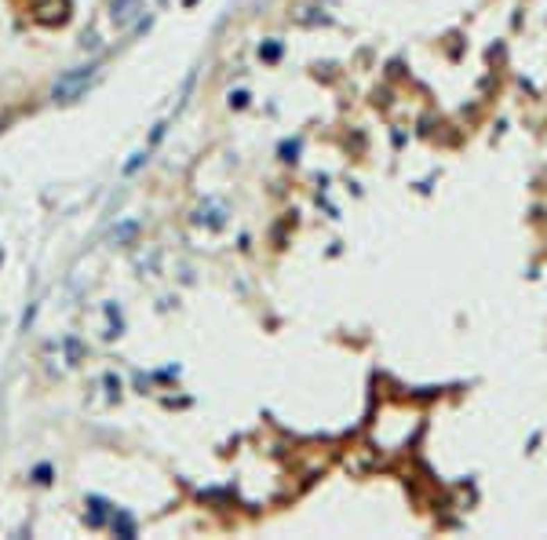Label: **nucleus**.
Returning <instances> with one entry per match:
<instances>
[{
  "mask_svg": "<svg viewBox=\"0 0 547 540\" xmlns=\"http://www.w3.org/2000/svg\"><path fill=\"white\" fill-rule=\"evenodd\" d=\"M95 62H88V66H77V69H69V74H62L59 81H55V88H51V99L55 103H74V99H81L84 95V88L95 81Z\"/></svg>",
  "mask_w": 547,
  "mask_h": 540,
  "instance_id": "1",
  "label": "nucleus"
},
{
  "mask_svg": "<svg viewBox=\"0 0 547 540\" xmlns=\"http://www.w3.org/2000/svg\"><path fill=\"white\" fill-rule=\"evenodd\" d=\"M142 15H146V0H110V19H113V26H121V30L135 26Z\"/></svg>",
  "mask_w": 547,
  "mask_h": 540,
  "instance_id": "2",
  "label": "nucleus"
},
{
  "mask_svg": "<svg viewBox=\"0 0 547 540\" xmlns=\"http://www.w3.org/2000/svg\"><path fill=\"white\" fill-rule=\"evenodd\" d=\"M33 19L37 22H62L66 19V0H33Z\"/></svg>",
  "mask_w": 547,
  "mask_h": 540,
  "instance_id": "3",
  "label": "nucleus"
},
{
  "mask_svg": "<svg viewBox=\"0 0 547 540\" xmlns=\"http://www.w3.org/2000/svg\"><path fill=\"white\" fill-rule=\"evenodd\" d=\"M106 518H113V507L106 500H99V496H92L88 500V525L99 530V525H106Z\"/></svg>",
  "mask_w": 547,
  "mask_h": 540,
  "instance_id": "4",
  "label": "nucleus"
},
{
  "mask_svg": "<svg viewBox=\"0 0 547 540\" xmlns=\"http://www.w3.org/2000/svg\"><path fill=\"white\" fill-rule=\"evenodd\" d=\"M135 234H139V223L135 219H124V223L113 226L110 241H113V245H128V241H135Z\"/></svg>",
  "mask_w": 547,
  "mask_h": 540,
  "instance_id": "5",
  "label": "nucleus"
},
{
  "mask_svg": "<svg viewBox=\"0 0 547 540\" xmlns=\"http://www.w3.org/2000/svg\"><path fill=\"white\" fill-rule=\"evenodd\" d=\"M194 223H208V226H223V208L219 205H201L197 208V216H194Z\"/></svg>",
  "mask_w": 547,
  "mask_h": 540,
  "instance_id": "6",
  "label": "nucleus"
},
{
  "mask_svg": "<svg viewBox=\"0 0 547 540\" xmlns=\"http://www.w3.org/2000/svg\"><path fill=\"white\" fill-rule=\"evenodd\" d=\"M113 533L117 537H135V522L128 518L124 511H117V507H113Z\"/></svg>",
  "mask_w": 547,
  "mask_h": 540,
  "instance_id": "7",
  "label": "nucleus"
},
{
  "mask_svg": "<svg viewBox=\"0 0 547 540\" xmlns=\"http://www.w3.org/2000/svg\"><path fill=\"white\" fill-rule=\"evenodd\" d=\"M103 310H106V321H110V332H106V336H110V339L121 336V310H117V303H106Z\"/></svg>",
  "mask_w": 547,
  "mask_h": 540,
  "instance_id": "8",
  "label": "nucleus"
},
{
  "mask_svg": "<svg viewBox=\"0 0 547 540\" xmlns=\"http://www.w3.org/2000/svg\"><path fill=\"white\" fill-rule=\"evenodd\" d=\"M66 354H69V365H81V358H84V347L77 344V339H66Z\"/></svg>",
  "mask_w": 547,
  "mask_h": 540,
  "instance_id": "9",
  "label": "nucleus"
},
{
  "mask_svg": "<svg viewBox=\"0 0 547 540\" xmlns=\"http://www.w3.org/2000/svg\"><path fill=\"white\" fill-rule=\"evenodd\" d=\"M48 475H51V467H37V471H33V482H40V486H44Z\"/></svg>",
  "mask_w": 547,
  "mask_h": 540,
  "instance_id": "10",
  "label": "nucleus"
},
{
  "mask_svg": "<svg viewBox=\"0 0 547 540\" xmlns=\"http://www.w3.org/2000/svg\"><path fill=\"white\" fill-rule=\"evenodd\" d=\"M106 387H110V394H121V380L117 376H106Z\"/></svg>",
  "mask_w": 547,
  "mask_h": 540,
  "instance_id": "11",
  "label": "nucleus"
}]
</instances>
